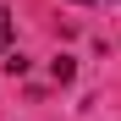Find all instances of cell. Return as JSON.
<instances>
[{
	"instance_id": "obj_1",
	"label": "cell",
	"mask_w": 121,
	"mask_h": 121,
	"mask_svg": "<svg viewBox=\"0 0 121 121\" xmlns=\"http://www.w3.org/2000/svg\"><path fill=\"white\" fill-rule=\"evenodd\" d=\"M0 55H11V11L0 6Z\"/></svg>"
},
{
	"instance_id": "obj_2",
	"label": "cell",
	"mask_w": 121,
	"mask_h": 121,
	"mask_svg": "<svg viewBox=\"0 0 121 121\" xmlns=\"http://www.w3.org/2000/svg\"><path fill=\"white\" fill-rule=\"evenodd\" d=\"M77 6H94V0H77Z\"/></svg>"
}]
</instances>
